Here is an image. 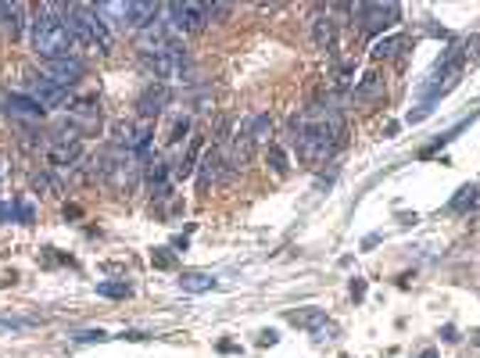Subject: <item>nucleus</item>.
I'll return each mask as SVG.
<instances>
[{"label": "nucleus", "mask_w": 480, "mask_h": 358, "mask_svg": "<svg viewBox=\"0 0 480 358\" xmlns=\"http://www.w3.org/2000/svg\"><path fill=\"white\" fill-rule=\"evenodd\" d=\"M291 129H294V147H298V158L305 165H319L326 161L341 143H344V122L341 115L326 104H312L305 115H294L291 119Z\"/></svg>", "instance_id": "f257e3e1"}, {"label": "nucleus", "mask_w": 480, "mask_h": 358, "mask_svg": "<svg viewBox=\"0 0 480 358\" xmlns=\"http://www.w3.org/2000/svg\"><path fill=\"white\" fill-rule=\"evenodd\" d=\"M61 11H65V4H43L40 15L29 22V26H33V50H36L43 61L72 58V50H75V43H79Z\"/></svg>", "instance_id": "f03ea898"}, {"label": "nucleus", "mask_w": 480, "mask_h": 358, "mask_svg": "<svg viewBox=\"0 0 480 358\" xmlns=\"http://www.w3.org/2000/svg\"><path fill=\"white\" fill-rule=\"evenodd\" d=\"M61 15H65V22H68V29L75 33L79 43L101 50V54L112 50V29H108V22L97 15V8H93V4H68Z\"/></svg>", "instance_id": "7ed1b4c3"}, {"label": "nucleus", "mask_w": 480, "mask_h": 358, "mask_svg": "<svg viewBox=\"0 0 480 358\" xmlns=\"http://www.w3.org/2000/svg\"><path fill=\"white\" fill-rule=\"evenodd\" d=\"M144 65L161 79V82H176V79H183V72H186V50L179 47V43H169L165 50H154V54H144Z\"/></svg>", "instance_id": "20e7f679"}, {"label": "nucleus", "mask_w": 480, "mask_h": 358, "mask_svg": "<svg viewBox=\"0 0 480 358\" xmlns=\"http://www.w3.org/2000/svg\"><path fill=\"white\" fill-rule=\"evenodd\" d=\"M169 33H198L205 29L208 22V4H194V0H186V4H169Z\"/></svg>", "instance_id": "39448f33"}, {"label": "nucleus", "mask_w": 480, "mask_h": 358, "mask_svg": "<svg viewBox=\"0 0 480 358\" xmlns=\"http://www.w3.org/2000/svg\"><path fill=\"white\" fill-rule=\"evenodd\" d=\"M26 97H33L43 112L47 108H68V90L65 86H58V82H50L47 75H29V82H26Z\"/></svg>", "instance_id": "423d86ee"}, {"label": "nucleus", "mask_w": 480, "mask_h": 358, "mask_svg": "<svg viewBox=\"0 0 480 358\" xmlns=\"http://www.w3.org/2000/svg\"><path fill=\"white\" fill-rule=\"evenodd\" d=\"M348 11L358 15L366 33H383L398 22V4H351Z\"/></svg>", "instance_id": "0eeeda50"}, {"label": "nucleus", "mask_w": 480, "mask_h": 358, "mask_svg": "<svg viewBox=\"0 0 480 358\" xmlns=\"http://www.w3.org/2000/svg\"><path fill=\"white\" fill-rule=\"evenodd\" d=\"M82 72H86V65H82V61L72 54V58L47 61V72H43V75H47L50 82H58V86H65V90H68L72 82H79V79H82Z\"/></svg>", "instance_id": "6e6552de"}, {"label": "nucleus", "mask_w": 480, "mask_h": 358, "mask_svg": "<svg viewBox=\"0 0 480 358\" xmlns=\"http://www.w3.org/2000/svg\"><path fill=\"white\" fill-rule=\"evenodd\" d=\"M226 165V158H223V147L219 143H212L205 154H201V175H198V187L201 190H208L215 179H219V168Z\"/></svg>", "instance_id": "1a4fd4ad"}, {"label": "nucleus", "mask_w": 480, "mask_h": 358, "mask_svg": "<svg viewBox=\"0 0 480 358\" xmlns=\"http://www.w3.org/2000/svg\"><path fill=\"white\" fill-rule=\"evenodd\" d=\"M4 112L8 115H15V119H29V122H40L47 112L33 101V97H26V94H11V97H4Z\"/></svg>", "instance_id": "9d476101"}, {"label": "nucleus", "mask_w": 480, "mask_h": 358, "mask_svg": "<svg viewBox=\"0 0 480 358\" xmlns=\"http://www.w3.org/2000/svg\"><path fill=\"white\" fill-rule=\"evenodd\" d=\"M169 104V90L165 86H147L144 94H140V101H137V108H140V115L144 119H154V115H161V108Z\"/></svg>", "instance_id": "9b49d317"}, {"label": "nucleus", "mask_w": 480, "mask_h": 358, "mask_svg": "<svg viewBox=\"0 0 480 358\" xmlns=\"http://www.w3.org/2000/svg\"><path fill=\"white\" fill-rule=\"evenodd\" d=\"M47 158H50V165H58V168H72V165L79 161V140H54V143L47 147Z\"/></svg>", "instance_id": "f8f14e48"}, {"label": "nucleus", "mask_w": 480, "mask_h": 358, "mask_svg": "<svg viewBox=\"0 0 480 358\" xmlns=\"http://www.w3.org/2000/svg\"><path fill=\"white\" fill-rule=\"evenodd\" d=\"M68 115L75 122H82V126H97V119H101L97 97H75V101H68Z\"/></svg>", "instance_id": "ddd939ff"}, {"label": "nucleus", "mask_w": 480, "mask_h": 358, "mask_svg": "<svg viewBox=\"0 0 480 358\" xmlns=\"http://www.w3.org/2000/svg\"><path fill=\"white\" fill-rule=\"evenodd\" d=\"M0 18H4V29L11 33V40H18L26 33V8L22 4H0Z\"/></svg>", "instance_id": "4468645a"}, {"label": "nucleus", "mask_w": 480, "mask_h": 358, "mask_svg": "<svg viewBox=\"0 0 480 358\" xmlns=\"http://www.w3.org/2000/svg\"><path fill=\"white\" fill-rule=\"evenodd\" d=\"M312 33H316V43H319L323 50H334V40H337V22H334L330 15H316Z\"/></svg>", "instance_id": "2eb2a0df"}, {"label": "nucleus", "mask_w": 480, "mask_h": 358, "mask_svg": "<svg viewBox=\"0 0 480 358\" xmlns=\"http://www.w3.org/2000/svg\"><path fill=\"white\" fill-rule=\"evenodd\" d=\"M179 287L186 294H205L215 287V276L212 273H179Z\"/></svg>", "instance_id": "dca6fc26"}, {"label": "nucleus", "mask_w": 480, "mask_h": 358, "mask_svg": "<svg viewBox=\"0 0 480 358\" xmlns=\"http://www.w3.org/2000/svg\"><path fill=\"white\" fill-rule=\"evenodd\" d=\"M287 319H291L294 326H305V330H319V326L326 322L323 308H298V312H291Z\"/></svg>", "instance_id": "f3484780"}, {"label": "nucleus", "mask_w": 480, "mask_h": 358, "mask_svg": "<svg viewBox=\"0 0 480 358\" xmlns=\"http://www.w3.org/2000/svg\"><path fill=\"white\" fill-rule=\"evenodd\" d=\"M402 47H405V36H380L369 54H373V58H395Z\"/></svg>", "instance_id": "a211bd4d"}, {"label": "nucleus", "mask_w": 480, "mask_h": 358, "mask_svg": "<svg viewBox=\"0 0 480 358\" xmlns=\"http://www.w3.org/2000/svg\"><path fill=\"white\" fill-rule=\"evenodd\" d=\"M383 94V79L380 75H362V82H358V90H355V97L358 101H373V97H380Z\"/></svg>", "instance_id": "6ab92c4d"}, {"label": "nucleus", "mask_w": 480, "mask_h": 358, "mask_svg": "<svg viewBox=\"0 0 480 358\" xmlns=\"http://www.w3.org/2000/svg\"><path fill=\"white\" fill-rule=\"evenodd\" d=\"M247 133H251L255 147H258V143H265V140H269V133H272V119H269V115H255V119L247 122Z\"/></svg>", "instance_id": "aec40b11"}, {"label": "nucleus", "mask_w": 480, "mask_h": 358, "mask_svg": "<svg viewBox=\"0 0 480 358\" xmlns=\"http://www.w3.org/2000/svg\"><path fill=\"white\" fill-rule=\"evenodd\" d=\"M97 294H101V298H115V301H122V298H129V294H133V287H129V283H119V280H105V283H97Z\"/></svg>", "instance_id": "412c9836"}, {"label": "nucleus", "mask_w": 480, "mask_h": 358, "mask_svg": "<svg viewBox=\"0 0 480 358\" xmlns=\"http://www.w3.org/2000/svg\"><path fill=\"white\" fill-rule=\"evenodd\" d=\"M473 205H476V187H469V183H466V187L452 197V205H448V208H452V212H466V208H473Z\"/></svg>", "instance_id": "4be33fe9"}, {"label": "nucleus", "mask_w": 480, "mask_h": 358, "mask_svg": "<svg viewBox=\"0 0 480 358\" xmlns=\"http://www.w3.org/2000/svg\"><path fill=\"white\" fill-rule=\"evenodd\" d=\"M151 265H154V268H165V273H169V268H176V251H172V247H154V251H151Z\"/></svg>", "instance_id": "5701e85b"}, {"label": "nucleus", "mask_w": 480, "mask_h": 358, "mask_svg": "<svg viewBox=\"0 0 480 358\" xmlns=\"http://www.w3.org/2000/svg\"><path fill=\"white\" fill-rule=\"evenodd\" d=\"M198 147H201V140H194V147H190V154H183V158H179V165L172 168V172H176L179 179H183V175H190V172H194V151H198Z\"/></svg>", "instance_id": "b1692460"}, {"label": "nucleus", "mask_w": 480, "mask_h": 358, "mask_svg": "<svg viewBox=\"0 0 480 358\" xmlns=\"http://www.w3.org/2000/svg\"><path fill=\"white\" fill-rule=\"evenodd\" d=\"M269 168H272L276 175H287V154H283L276 143L269 147Z\"/></svg>", "instance_id": "393cba45"}, {"label": "nucleus", "mask_w": 480, "mask_h": 358, "mask_svg": "<svg viewBox=\"0 0 480 358\" xmlns=\"http://www.w3.org/2000/svg\"><path fill=\"white\" fill-rule=\"evenodd\" d=\"M72 340H79V344H93V340H108V333L105 330H82V333H72Z\"/></svg>", "instance_id": "a878e982"}, {"label": "nucleus", "mask_w": 480, "mask_h": 358, "mask_svg": "<svg viewBox=\"0 0 480 358\" xmlns=\"http://www.w3.org/2000/svg\"><path fill=\"white\" fill-rule=\"evenodd\" d=\"M186 133H190V119H176L172 122V133H169V143H179Z\"/></svg>", "instance_id": "bb28decb"}, {"label": "nucleus", "mask_w": 480, "mask_h": 358, "mask_svg": "<svg viewBox=\"0 0 480 358\" xmlns=\"http://www.w3.org/2000/svg\"><path fill=\"white\" fill-rule=\"evenodd\" d=\"M334 333H337V326H334V322H330V319H326V322H323V326H319V330H312V337H316V340H330V337H334Z\"/></svg>", "instance_id": "cd10ccee"}, {"label": "nucleus", "mask_w": 480, "mask_h": 358, "mask_svg": "<svg viewBox=\"0 0 480 358\" xmlns=\"http://www.w3.org/2000/svg\"><path fill=\"white\" fill-rule=\"evenodd\" d=\"M276 340H279V337H276V330H265V333L258 337V344H262V347H272Z\"/></svg>", "instance_id": "c85d7f7f"}, {"label": "nucleus", "mask_w": 480, "mask_h": 358, "mask_svg": "<svg viewBox=\"0 0 480 358\" xmlns=\"http://www.w3.org/2000/svg\"><path fill=\"white\" fill-rule=\"evenodd\" d=\"M351 294L362 298V294H366V280H351Z\"/></svg>", "instance_id": "c756f323"}, {"label": "nucleus", "mask_w": 480, "mask_h": 358, "mask_svg": "<svg viewBox=\"0 0 480 358\" xmlns=\"http://www.w3.org/2000/svg\"><path fill=\"white\" fill-rule=\"evenodd\" d=\"M8 215H11V205H0V222H4Z\"/></svg>", "instance_id": "7c9ffc66"}, {"label": "nucleus", "mask_w": 480, "mask_h": 358, "mask_svg": "<svg viewBox=\"0 0 480 358\" xmlns=\"http://www.w3.org/2000/svg\"><path fill=\"white\" fill-rule=\"evenodd\" d=\"M420 358H437V351H434V347H427V351H423Z\"/></svg>", "instance_id": "2f4dec72"}]
</instances>
